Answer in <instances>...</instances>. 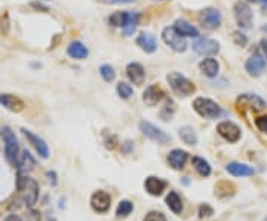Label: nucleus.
Segmentation results:
<instances>
[{
    "label": "nucleus",
    "instance_id": "obj_1",
    "mask_svg": "<svg viewBox=\"0 0 267 221\" xmlns=\"http://www.w3.org/2000/svg\"><path fill=\"white\" fill-rule=\"evenodd\" d=\"M17 189H18L23 200L26 202V205L33 208L37 202V197H39V186H37L36 180L29 177L26 172H18Z\"/></svg>",
    "mask_w": 267,
    "mask_h": 221
},
{
    "label": "nucleus",
    "instance_id": "obj_2",
    "mask_svg": "<svg viewBox=\"0 0 267 221\" xmlns=\"http://www.w3.org/2000/svg\"><path fill=\"white\" fill-rule=\"evenodd\" d=\"M167 80H168L172 92L177 94L178 96H189L196 91L195 83L189 77H186L184 74H181L178 71H171L167 76Z\"/></svg>",
    "mask_w": 267,
    "mask_h": 221
},
{
    "label": "nucleus",
    "instance_id": "obj_3",
    "mask_svg": "<svg viewBox=\"0 0 267 221\" xmlns=\"http://www.w3.org/2000/svg\"><path fill=\"white\" fill-rule=\"evenodd\" d=\"M193 110L195 112L200 116V118H203V119H218L220 116H221V113H223V110H221V107L215 102V101H212V99H209V98H205V96H198V98H195V101H193Z\"/></svg>",
    "mask_w": 267,
    "mask_h": 221
},
{
    "label": "nucleus",
    "instance_id": "obj_4",
    "mask_svg": "<svg viewBox=\"0 0 267 221\" xmlns=\"http://www.w3.org/2000/svg\"><path fill=\"white\" fill-rule=\"evenodd\" d=\"M2 138L5 143V153H6V159L11 165H17V159H18V153H20V144L18 140L14 134V131L9 126H5L2 129Z\"/></svg>",
    "mask_w": 267,
    "mask_h": 221
},
{
    "label": "nucleus",
    "instance_id": "obj_5",
    "mask_svg": "<svg viewBox=\"0 0 267 221\" xmlns=\"http://www.w3.org/2000/svg\"><path fill=\"white\" fill-rule=\"evenodd\" d=\"M162 40L165 42V45H168L172 51L175 52H184L187 49V42L186 37H183L175 27H165L162 30Z\"/></svg>",
    "mask_w": 267,
    "mask_h": 221
},
{
    "label": "nucleus",
    "instance_id": "obj_6",
    "mask_svg": "<svg viewBox=\"0 0 267 221\" xmlns=\"http://www.w3.org/2000/svg\"><path fill=\"white\" fill-rule=\"evenodd\" d=\"M198 21L205 30L214 32L221 26V12L215 8H205L199 12Z\"/></svg>",
    "mask_w": 267,
    "mask_h": 221
},
{
    "label": "nucleus",
    "instance_id": "obj_7",
    "mask_svg": "<svg viewBox=\"0 0 267 221\" xmlns=\"http://www.w3.org/2000/svg\"><path fill=\"white\" fill-rule=\"evenodd\" d=\"M233 15H234V20L237 23V26L243 30H248L252 27V20H254V15H252V9L249 8V5L246 2H237L234 3L233 6Z\"/></svg>",
    "mask_w": 267,
    "mask_h": 221
},
{
    "label": "nucleus",
    "instance_id": "obj_8",
    "mask_svg": "<svg viewBox=\"0 0 267 221\" xmlns=\"http://www.w3.org/2000/svg\"><path fill=\"white\" fill-rule=\"evenodd\" d=\"M192 49L202 55V57H212L215 54H218L220 51V43L214 39H208V37H198L193 43H192Z\"/></svg>",
    "mask_w": 267,
    "mask_h": 221
},
{
    "label": "nucleus",
    "instance_id": "obj_9",
    "mask_svg": "<svg viewBox=\"0 0 267 221\" xmlns=\"http://www.w3.org/2000/svg\"><path fill=\"white\" fill-rule=\"evenodd\" d=\"M140 129H141V132H143L149 140H152V141H155V143H158V144H168V143L171 141V137H169L165 131H162L161 128L155 126V125L150 124V122H146V121L140 122Z\"/></svg>",
    "mask_w": 267,
    "mask_h": 221
},
{
    "label": "nucleus",
    "instance_id": "obj_10",
    "mask_svg": "<svg viewBox=\"0 0 267 221\" xmlns=\"http://www.w3.org/2000/svg\"><path fill=\"white\" fill-rule=\"evenodd\" d=\"M217 132H218L220 137H223V138H224L226 141H229V143H237V141L240 140V137H242L240 128H239L236 124L230 122V121H223V122H220V124L217 125Z\"/></svg>",
    "mask_w": 267,
    "mask_h": 221
},
{
    "label": "nucleus",
    "instance_id": "obj_11",
    "mask_svg": "<svg viewBox=\"0 0 267 221\" xmlns=\"http://www.w3.org/2000/svg\"><path fill=\"white\" fill-rule=\"evenodd\" d=\"M236 104L239 108H251V110H254V112H260V110L266 108V105H267V102L255 94L239 95L236 99Z\"/></svg>",
    "mask_w": 267,
    "mask_h": 221
},
{
    "label": "nucleus",
    "instance_id": "obj_12",
    "mask_svg": "<svg viewBox=\"0 0 267 221\" xmlns=\"http://www.w3.org/2000/svg\"><path fill=\"white\" fill-rule=\"evenodd\" d=\"M91 206L95 212L104 214L111 206V196L104 190H97L91 196Z\"/></svg>",
    "mask_w": 267,
    "mask_h": 221
},
{
    "label": "nucleus",
    "instance_id": "obj_13",
    "mask_svg": "<svg viewBox=\"0 0 267 221\" xmlns=\"http://www.w3.org/2000/svg\"><path fill=\"white\" fill-rule=\"evenodd\" d=\"M164 98H165V91H164L159 85H150V86H147L146 91L143 92V101H144L146 105H149V107L158 105Z\"/></svg>",
    "mask_w": 267,
    "mask_h": 221
},
{
    "label": "nucleus",
    "instance_id": "obj_14",
    "mask_svg": "<svg viewBox=\"0 0 267 221\" xmlns=\"http://www.w3.org/2000/svg\"><path fill=\"white\" fill-rule=\"evenodd\" d=\"M266 65H267V63H266L264 57L255 54V55H252V57H249V58L246 60V63H245V70L248 71L249 76L258 77V76L263 74V71L266 70Z\"/></svg>",
    "mask_w": 267,
    "mask_h": 221
},
{
    "label": "nucleus",
    "instance_id": "obj_15",
    "mask_svg": "<svg viewBox=\"0 0 267 221\" xmlns=\"http://www.w3.org/2000/svg\"><path fill=\"white\" fill-rule=\"evenodd\" d=\"M0 105H3L9 112H14V113L23 112L26 107L24 101L20 96L12 95V94H0Z\"/></svg>",
    "mask_w": 267,
    "mask_h": 221
},
{
    "label": "nucleus",
    "instance_id": "obj_16",
    "mask_svg": "<svg viewBox=\"0 0 267 221\" xmlns=\"http://www.w3.org/2000/svg\"><path fill=\"white\" fill-rule=\"evenodd\" d=\"M21 131H23L24 137L29 140V143H30V144L34 147V150L39 153V156H40L42 159H48V158H49V149H48L46 143H45L42 138H39L37 135H34L32 131L26 129V128H23Z\"/></svg>",
    "mask_w": 267,
    "mask_h": 221
},
{
    "label": "nucleus",
    "instance_id": "obj_17",
    "mask_svg": "<svg viewBox=\"0 0 267 221\" xmlns=\"http://www.w3.org/2000/svg\"><path fill=\"white\" fill-rule=\"evenodd\" d=\"M126 76L132 83L141 85L146 80V70L140 63H129L126 65Z\"/></svg>",
    "mask_w": 267,
    "mask_h": 221
},
{
    "label": "nucleus",
    "instance_id": "obj_18",
    "mask_svg": "<svg viewBox=\"0 0 267 221\" xmlns=\"http://www.w3.org/2000/svg\"><path fill=\"white\" fill-rule=\"evenodd\" d=\"M135 43L137 46L144 51L146 54H153L156 52L158 49V42H156V37L152 34V33H141L137 39H135Z\"/></svg>",
    "mask_w": 267,
    "mask_h": 221
},
{
    "label": "nucleus",
    "instance_id": "obj_19",
    "mask_svg": "<svg viewBox=\"0 0 267 221\" xmlns=\"http://www.w3.org/2000/svg\"><path fill=\"white\" fill-rule=\"evenodd\" d=\"M187 159H189V153L186 150H181V149H174L168 155V163L171 165V168H174L177 171L184 168Z\"/></svg>",
    "mask_w": 267,
    "mask_h": 221
},
{
    "label": "nucleus",
    "instance_id": "obj_20",
    "mask_svg": "<svg viewBox=\"0 0 267 221\" xmlns=\"http://www.w3.org/2000/svg\"><path fill=\"white\" fill-rule=\"evenodd\" d=\"M174 27H175V30H177L183 37H193V39H198V37H199V30H198L193 24H190L187 20H184V18H178V20L175 21Z\"/></svg>",
    "mask_w": 267,
    "mask_h": 221
},
{
    "label": "nucleus",
    "instance_id": "obj_21",
    "mask_svg": "<svg viewBox=\"0 0 267 221\" xmlns=\"http://www.w3.org/2000/svg\"><path fill=\"white\" fill-rule=\"evenodd\" d=\"M199 70L202 71V74H205L206 77H215L220 71V64L215 58L212 57H205L200 63H199Z\"/></svg>",
    "mask_w": 267,
    "mask_h": 221
},
{
    "label": "nucleus",
    "instance_id": "obj_22",
    "mask_svg": "<svg viewBox=\"0 0 267 221\" xmlns=\"http://www.w3.org/2000/svg\"><path fill=\"white\" fill-rule=\"evenodd\" d=\"M67 54L73 60H86L88 55H89V51H88V48L80 40H74V42H71L68 45Z\"/></svg>",
    "mask_w": 267,
    "mask_h": 221
},
{
    "label": "nucleus",
    "instance_id": "obj_23",
    "mask_svg": "<svg viewBox=\"0 0 267 221\" xmlns=\"http://www.w3.org/2000/svg\"><path fill=\"white\" fill-rule=\"evenodd\" d=\"M227 172L233 177H249L254 174V168L246 165V163H240V162H232L227 165Z\"/></svg>",
    "mask_w": 267,
    "mask_h": 221
},
{
    "label": "nucleus",
    "instance_id": "obj_24",
    "mask_svg": "<svg viewBox=\"0 0 267 221\" xmlns=\"http://www.w3.org/2000/svg\"><path fill=\"white\" fill-rule=\"evenodd\" d=\"M146 190L152 194V196H161L167 187V183L158 177H147L146 183H144Z\"/></svg>",
    "mask_w": 267,
    "mask_h": 221
},
{
    "label": "nucleus",
    "instance_id": "obj_25",
    "mask_svg": "<svg viewBox=\"0 0 267 221\" xmlns=\"http://www.w3.org/2000/svg\"><path fill=\"white\" fill-rule=\"evenodd\" d=\"M15 166L18 168L20 172H27V171H32V169L36 166V162H34V159L32 158V155H30L27 150H24L21 155H18V159H17V165H15Z\"/></svg>",
    "mask_w": 267,
    "mask_h": 221
},
{
    "label": "nucleus",
    "instance_id": "obj_26",
    "mask_svg": "<svg viewBox=\"0 0 267 221\" xmlns=\"http://www.w3.org/2000/svg\"><path fill=\"white\" fill-rule=\"evenodd\" d=\"M131 14L132 12H128V11H116L113 12L110 17H108V24L113 26V27H119V29H123L129 18H131Z\"/></svg>",
    "mask_w": 267,
    "mask_h": 221
},
{
    "label": "nucleus",
    "instance_id": "obj_27",
    "mask_svg": "<svg viewBox=\"0 0 267 221\" xmlns=\"http://www.w3.org/2000/svg\"><path fill=\"white\" fill-rule=\"evenodd\" d=\"M234 194V186L229 181H221L215 186V196L220 199H226Z\"/></svg>",
    "mask_w": 267,
    "mask_h": 221
},
{
    "label": "nucleus",
    "instance_id": "obj_28",
    "mask_svg": "<svg viewBox=\"0 0 267 221\" xmlns=\"http://www.w3.org/2000/svg\"><path fill=\"white\" fill-rule=\"evenodd\" d=\"M167 205H168V208H169L174 214H181V212H183L181 197H180L175 191H171V193L167 196Z\"/></svg>",
    "mask_w": 267,
    "mask_h": 221
},
{
    "label": "nucleus",
    "instance_id": "obj_29",
    "mask_svg": "<svg viewBox=\"0 0 267 221\" xmlns=\"http://www.w3.org/2000/svg\"><path fill=\"white\" fill-rule=\"evenodd\" d=\"M192 163L196 169V172L200 175V177H209L211 175V165L202 159V158H193L192 159Z\"/></svg>",
    "mask_w": 267,
    "mask_h": 221
},
{
    "label": "nucleus",
    "instance_id": "obj_30",
    "mask_svg": "<svg viewBox=\"0 0 267 221\" xmlns=\"http://www.w3.org/2000/svg\"><path fill=\"white\" fill-rule=\"evenodd\" d=\"M180 138L189 146H195L198 143V137L195 134V129L190 128V126H183L180 129Z\"/></svg>",
    "mask_w": 267,
    "mask_h": 221
},
{
    "label": "nucleus",
    "instance_id": "obj_31",
    "mask_svg": "<svg viewBox=\"0 0 267 221\" xmlns=\"http://www.w3.org/2000/svg\"><path fill=\"white\" fill-rule=\"evenodd\" d=\"M138 21H140V15L135 14V12H132V14H131V18H129V21H128V24L122 29L123 33H125L126 36H131L134 32H135V29H137V26H138Z\"/></svg>",
    "mask_w": 267,
    "mask_h": 221
},
{
    "label": "nucleus",
    "instance_id": "obj_32",
    "mask_svg": "<svg viewBox=\"0 0 267 221\" xmlns=\"http://www.w3.org/2000/svg\"><path fill=\"white\" fill-rule=\"evenodd\" d=\"M100 74H101V77H102V80L104 82H113L114 80V77H116V71H114V68L110 65V64H102L101 67H100Z\"/></svg>",
    "mask_w": 267,
    "mask_h": 221
},
{
    "label": "nucleus",
    "instance_id": "obj_33",
    "mask_svg": "<svg viewBox=\"0 0 267 221\" xmlns=\"http://www.w3.org/2000/svg\"><path fill=\"white\" fill-rule=\"evenodd\" d=\"M116 91H117V95H119L122 99H128V98H131L132 94H134L132 86L128 85V83H125V82H119L117 86H116Z\"/></svg>",
    "mask_w": 267,
    "mask_h": 221
},
{
    "label": "nucleus",
    "instance_id": "obj_34",
    "mask_svg": "<svg viewBox=\"0 0 267 221\" xmlns=\"http://www.w3.org/2000/svg\"><path fill=\"white\" fill-rule=\"evenodd\" d=\"M132 209H134V205L129 202V200H122L119 205H117V209H116V215L117 217H120V218H125V217H128L131 212H132Z\"/></svg>",
    "mask_w": 267,
    "mask_h": 221
},
{
    "label": "nucleus",
    "instance_id": "obj_35",
    "mask_svg": "<svg viewBox=\"0 0 267 221\" xmlns=\"http://www.w3.org/2000/svg\"><path fill=\"white\" fill-rule=\"evenodd\" d=\"M144 221H167V217L161 211H150L149 214H146Z\"/></svg>",
    "mask_w": 267,
    "mask_h": 221
},
{
    "label": "nucleus",
    "instance_id": "obj_36",
    "mask_svg": "<svg viewBox=\"0 0 267 221\" xmlns=\"http://www.w3.org/2000/svg\"><path fill=\"white\" fill-rule=\"evenodd\" d=\"M104 144L108 150H114L116 146H117V137L113 135V134H104Z\"/></svg>",
    "mask_w": 267,
    "mask_h": 221
},
{
    "label": "nucleus",
    "instance_id": "obj_37",
    "mask_svg": "<svg viewBox=\"0 0 267 221\" xmlns=\"http://www.w3.org/2000/svg\"><path fill=\"white\" fill-rule=\"evenodd\" d=\"M255 126L258 128V131H261L263 134L267 135V115L257 118V119H255Z\"/></svg>",
    "mask_w": 267,
    "mask_h": 221
},
{
    "label": "nucleus",
    "instance_id": "obj_38",
    "mask_svg": "<svg viewBox=\"0 0 267 221\" xmlns=\"http://www.w3.org/2000/svg\"><path fill=\"white\" fill-rule=\"evenodd\" d=\"M214 214V209L208 205V203H203V205H200L199 206V217L200 218H208V217H211Z\"/></svg>",
    "mask_w": 267,
    "mask_h": 221
},
{
    "label": "nucleus",
    "instance_id": "obj_39",
    "mask_svg": "<svg viewBox=\"0 0 267 221\" xmlns=\"http://www.w3.org/2000/svg\"><path fill=\"white\" fill-rule=\"evenodd\" d=\"M233 40H234V43H236L237 46H245V45L248 43L246 36L242 34L240 32H234V33H233Z\"/></svg>",
    "mask_w": 267,
    "mask_h": 221
},
{
    "label": "nucleus",
    "instance_id": "obj_40",
    "mask_svg": "<svg viewBox=\"0 0 267 221\" xmlns=\"http://www.w3.org/2000/svg\"><path fill=\"white\" fill-rule=\"evenodd\" d=\"M97 2L102 3V5H123V3L137 2V0H97Z\"/></svg>",
    "mask_w": 267,
    "mask_h": 221
},
{
    "label": "nucleus",
    "instance_id": "obj_41",
    "mask_svg": "<svg viewBox=\"0 0 267 221\" xmlns=\"http://www.w3.org/2000/svg\"><path fill=\"white\" fill-rule=\"evenodd\" d=\"M26 221H40V214L34 209H32L29 214H27V218Z\"/></svg>",
    "mask_w": 267,
    "mask_h": 221
},
{
    "label": "nucleus",
    "instance_id": "obj_42",
    "mask_svg": "<svg viewBox=\"0 0 267 221\" xmlns=\"http://www.w3.org/2000/svg\"><path fill=\"white\" fill-rule=\"evenodd\" d=\"M260 48H261V51H263V54H264L266 60H267V37L261 39V42H260Z\"/></svg>",
    "mask_w": 267,
    "mask_h": 221
},
{
    "label": "nucleus",
    "instance_id": "obj_43",
    "mask_svg": "<svg viewBox=\"0 0 267 221\" xmlns=\"http://www.w3.org/2000/svg\"><path fill=\"white\" fill-rule=\"evenodd\" d=\"M5 221H23V220H21L17 214H11V215H8V217H6V220H5Z\"/></svg>",
    "mask_w": 267,
    "mask_h": 221
},
{
    "label": "nucleus",
    "instance_id": "obj_44",
    "mask_svg": "<svg viewBox=\"0 0 267 221\" xmlns=\"http://www.w3.org/2000/svg\"><path fill=\"white\" fill-rule=\"evenodd\" d=\"M32 6H33V8H36V9H39V11L48 12V8H46V6H43V5H40V3H32Z\"/></svg>",
    "mask_w": 267,
    "mask_h": 221
},
{
    "label": "nucleus",
    "instance_id": "obj_45",
    "mask_svg": "<svg viewBox=\"0 0 267 221\" xmlns=\"http://www.w3.org/2000/svg\"><path fill=\"white\" fill-rule=\"evenodd\" d=\"M46 175L49 177V180H52V184L55 186V184H57V178H55L57 175H55V172H48Z\"/></svg>",
    "mask_w": 267,
    "mask_h": 221
},
{
    "label": "nucleus",
    "instance_id": "obj_46",
    "mask_svg": "<svg viewBox=\"0 0 267 221\" xmlns=\"http://www.w3.org/2000/svg\"><path fill=\"white\" fill-rule=\"evenodd\" d=\"M245 2H246V3H258L260 0H245Z\"/></svg>",
    "mask_w": 267,
    "mask_h": 221
},
{
    "label": "nucleus",
    "instance_id": "obj_47",
    "mask_svg": "<svg viewBox=\"0 0 267 221\" xmlns=\"http://www.w3.org/2000/svg\"><path fill=\"white\" fill-rule=\"evenodd\" d=\"M263 30H264V32H266V33H267V24H266V26H264V27H263Z\"/></svg>",
    "mask_w": 267,
    "mask_h": 221
},
{
    "label": "nucleus",
    "instance_id": "obj_48",
    "mask_svg": "<svg viewBox=\"0 0 267 221\" xmlns=\"http://www.w3.org/2000/svg\"><path fill=\"white\" fill-rule=\"evenodd\" d=\"M261 2H264V3H267V0H261Z\"/></svg>",
    "mask_w": 267,
    "mask_h": 221
},
{
    "label": "nucleus",
    "instance_id": "obj_49",
    "mask_svg": "<svg viewBox=\"0 0 267 221\" xmlns=\"http://www.w3.org/2000/svg\"><path fill=\"white\" fill-rule=\"evenodd\" d=\"M158 2H164V0H158Z\"/></svg>",
    "mask_w": 267,
    "mask_h": 221
},
{
    "label": "nucleus",
    "instance_id": "obj_50",
    "mask_svg": "<svg viewBox=\"0 0 267 221\" xmlns=\"http://www.w3.org/2000/svg\"><path fill=\"white\" fill-rule=\"evenodd\" d=\"M49 221H55V220H49Z\"/></svg>",
    "mask_w": 267,
    "mask_h": 221
}]
</instances>
